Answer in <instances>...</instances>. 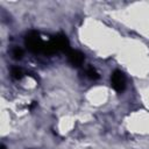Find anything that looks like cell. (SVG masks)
I'll list each match as a JSON object with an SVG mask.
<instances>
[{
    "label": "cell",
    "instance_id": "1",
    "mask_svg": "<svg viewBox=\"0 0 149 149\" xmlns=\"http://www.w3.org/2000/svg\"><path fill=\"white\" fill-rule=\"evenodd\" d=\"M112 84L116 91H122L125 87V77L120 71H115L112 75Z\"/></svg>",
    "mask_w": 149,
    "mask_h": 149
},
{
    "label": "cell",
    "instance_id": "2",
    "mask_svg": "<svg viewBox=\"0 0 149 149\" xmlns=\"http://www.w3.org/2000/svg\"><path fill=\"white\" fill-rule=\"evenodd\" d=\"M70 59H71V61H72L75 64H78V63L82 62L83 56H82L80 54H78V52H72V54L70 55Z\"/></svg>",
    "mask_w": 149,
    "mask_h": 149
},
{
    "label": "cell",
    "instance_id": "3",
    "mask_svg": "<svg viewBox=\"0 0 149 149\" xmlns=\"http://www.w3.org/2000/svg\"><path fill=\"white\" fill-rule=\"evenodd\" d=\"M13 56H14L15 58H21V56H22V50L19 49V48H15V49L13 50Z\"/></svg>",
    "mask_w": 149,
    "mask_h": 149
},
{
    "label": "cell",
    "instance_id": "4",
    "mask_svg": "<svg viewBox=\"0 0 149 149\" xmlns=\"http://www.w3.org/2000/svg\"><path fill=\"white\" fill-rule=\"evenodd\" d=\"M12 75H13L14 77L19 78V77L21 76V70H20L19 68H13V69H12Z\"/></svg>",
    "mask_w": 149,
    "mask_h": 149
}]
</instances>
